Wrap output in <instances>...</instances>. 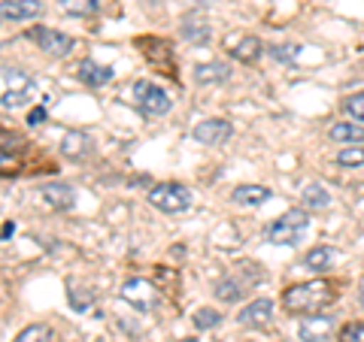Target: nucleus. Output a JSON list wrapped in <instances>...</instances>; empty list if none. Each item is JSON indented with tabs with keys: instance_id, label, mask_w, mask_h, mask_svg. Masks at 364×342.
<instances>
[{
	"instance_id": "obj_9",
	"label": "nucleus",
	"mask_w": 364,
	"mask_h": 342,
	"mask_svg": "<svg viewBox=\"0 0 364 342\" xmlns=\"http://www.w3.org/2000/svg\"><path fill=\"white\" fill-rule=\"evenodd\" d=\"M231 136V124L225 118H203L195 124V140L203 145H222Z\"/></svg>"
},
{
	"instance_id": "obj_29",
	"label": "nucleus",
	"mask_w": 364,
	"mask_h": 342,
	"mask_svg": "<svg viewBox=\"0 0 364 342\" xmlns=\"http://www.w3.org/2000/svg\"><path fill=\"white\" fill-rule=\"evenodd\" d=\"M340 342H364V324H346L340 330Z\"/></svg>"
},
{
	"instance_id": "obj_1",
	"label": "nucleus",
	"mask_w": 364,
	"mask_h": 342,
	"mask_svg": "<svg viewBox=\"0 0 364 342\" xmlns=\"http://www.w3.org/2000/svg\"><path fill=\"white\" fill-rule=\"evenodd\" d=\"M331 285L325 279H313V282H304V285H291V288L282 294V306L289 312H316L318 306H325L331 300Z\"/></svg>"
},
{
	"instance_id": "obj_20",
	"label": "nucleus",
	"mask_w": 364,
	"mask_h": 342,
	"mask_svg": "<svg viewBox=\"0 0 364 342\" xmlns=\"http://www.w3.org/2000/svg\"><path fill=\"white\" fill-rule=\"evenodd\" d=\"M306 267L310 270H328L331 267V260H334V248L331 246H316V248H310L306 252Z\"/></svg>"
},
{
	"instance_id": "obj_15",
	"label": "nucleus",
	"mask_w": 364,
	"mask_h": 342,
	"mask_svg": "<svg viewBox=\"0 0 364 342\" xmlns=\"http://www.w3.org/2000/svg\"><path fill=\"white\" fill-rule=\"evenodd\" d=\"M112 76H116V73H112V67H100L97 61H82V64H79V79H82L85 85H91V88L107 85Z\"/></svg>"
},
{
	"instance_id": "obj_30",
	"label": "nucleus",
	"mask_w": 364,
	"mask_h": 342,
	"mask_svg": "<svg viewBox=\"0 0 364 342\" xmlns=\"http://www.w3.org/2000/svg\"><path fill=\"white\" fill-rule=\"evenodd\" d=\"M43 121H46V109H43V106L31 109V116H28V124H33V128H37V124H43Z\"/></svg>"
},
{
	"instance_id": "obj_10",
	"label": "nucleus",
	"mask_w": 364,
	"mask_h": 342,
	"mask_svg": "<svg viewBox=\"0 0 364 342\" xmlns=\"http://www.w3.org/2000/svg\"><path fill=\"white\" fill-rule=\"evenodd\" d=\"M40 13H43L40 0H4L0 4L4 21H28V18H37Z\"/></svg>"
},
{
	"instance_id": "obj_5",
	"label": "nucleus",
	"mask_w": 364,
	"mask_h": 342,
	"mask_svg": "<svg viewBox=\"0 0 364 342\" xmlns=\"http://www.w3.org/2000/svg\"><path fill=\"white\" fill-rule=\"evenodd\" d=\"M131 97H134V106L140 109L143 116H164V112H170V97H167V91L158 88L155 82H146V79L134 85Z\"/></svg>"
},
{
	"instance_id": "obj_25",
	"label": "nucleus",
	"mask_w": 364,
	"mask_h": 342,
	"mask_svg": "<svg viewBox=\"0 0 364 342\" xmlns=\"http://www.w3.org/2000/svg\"><path fill=\"white\" fill-rule=\"evenodd\" d=\"M222 324V315L215 312V309H198L195 312V327L198 330H213V327H219Z\"/></svg>"
},
{
	"instance_id": "obj_14",
	"label": "nucleus",
	"mask_w": 364,
	"mask_h": 342,
	"mask_svg": "<svg viewBox=\"0 0 364 342\" xmlns=\"http://www.w3.org/2000/svg\"><path fill=\"white\" fill-rule=\"evenodd\" d=\"M270 197H273V194L264 185H237L231 191V200L240 203V206H261V203H267Z\"/></svg>"
},
{
	"instance_id": "obj_28",
	"label": "nucleus",
	"mask_w": 364,
	"mask_h": 342,
	"mask_svg": "<svg viewBox=\"0 0 364 342\" xmlns=\"http://www.w3.org/2000/svg\"><path fill=\"white\" fill-rule=\"evenodd\" d=\"M343 106H346V112H349L352 118L364 124V91H358V94L346 97V104H343Z\"/></svg>"
},
{
	"instance_id": "obj_2",
	"label": "nucleus",
	"mask_w": 364,
	"mask_h": 342,
	"mask_svg": "<svg viewBox=\"0 0 364 342\" xmlns=\"http://www.w3.org/2000/svg\"><path fill=\"white\" fill-rule=\"evenodd\" d=\"M306 227H310V215L304 209H289L267 227V239L273 246H298L306 233Z\"/></svg>"
},
{
	"instance_id": "obj_33",
	"label": "nucleus",
	"mask_w": 364,
	"mask_h": 342,
	"mask_svg": "<svg viewBox=\"0 0 364 342\" xmlns=\"http://www.w3.org/2000/svg\"><path fill=\"white\" fill-rule=\"evenodd\" d=\"M182 342H198V339H182Z\"/></svg>"
},
{
	"instance_id": "obj_3",
	"label": "nucleus",
	"mask_w": 364,
	"mask_h": 342,
	"mask_svg": "<svg viewBox=\"0 0 364 342\" xmlns=\"http://www.w3.org/2000/svg\"><path fill=\"white\" fill-rule=\"evenodd\" d=\"M37 94V82L13 67H4V109H16Z\"/></svg>"
},
{
	"instance_id": "obj_8",
	"label": "nucleus",
	"mask_w": 364,
	"mask_h": 342,
	"mask_svg": "<svg viewBox=\"0 0 364 342\" xmlns=\"http://www.w3.org/2000/svg\"><path fill=\"white\" fill-rule=\"evenodd\" d=\"M331 333H334V318L331 315H306L301 321V327H298L301 342H325Z\"/></svg>"
},
{
	"instance_id": "obj_27",
	"label": "nucleus",
	"mask_w": 364,
	"mask_h": 342,
	"mask_svg": "<svg viewBox=\"0 0 364 342\" xmlns=\"http://www.w3.org/2000/svg\"><path fill=\"white\" fill-rule=\"evenodd\" d=\"M273 58L282 61V64H294L298 61V55H301V45H294V43H286V45H273Z\"/></svg>"
},
{
	"instance_id": "obj_7",
	"label": "nucleus",
	"mask_w": 364,
	"mask_h": 342,
	"mask_svg": "<svg viewBox=\"0 0 364 342\" xmlns=\"http://www.w3.org/2000/svg\"><path fill=\"white\" fill-rule=\"evenodd\" d=\"M31 40H37L40 49L55 55V58H64V55L73 49V40L67 37V33H61V31H52V28H33Z\"/></svg>"
},
{
	"instance_id": "obj_21",
	"label": "nucleus",
	"mask_w": 364,
	"mask_h": 342,
	"mask_svg": "<svg viewBox=\"0 0 364 342\" xmlns=\"http://www.w3.org/2000/svg\"><path fill=\"white\" fill-rule=\"evenodd\" d=\"M195 76H198V82H222L225 76H231V70L225 64H198Z\"/></svg>"
},
{
	"instance_id": "obj_31",
	"label": "nucleus",
	"mask_w": 364,
	"mask_h": 342,
	"mask_svg": "<svg viewBox=\"0 0 364 342\" xmlns=\"http://www.w3.org/2000/svg\"><path fill=\"white\" fill-rule=\"evenodd\" d=\"M13 233H16V224H13V221H6V224H4V239H9Z\"/></svg>"
},
{
	"instance_id": "obj_12",
	"label": "nucleus",
	"mask_w": 364,
	"mask_h": 342,
	"mask_svg": "<svg viewBox=\"0 0 364 342\" xmlns=\"http://www.w3.org/2000/svg\"><path fill=\"white\" fill-rule=\"evenodd\" d=\"M182 37H186L188 43H203L210 40V21L203 13H188L186 18H182Z\"/></svg>"
},
{
	"instance_id": "obj_11",
	"label": "nucleus",
	"mask_w": 364,
	"mask_h": 342,
	"mask_svg": "<svg viewBox=\"0 0 364 342\" xmlns=\"http://www.w3.org/2000/svg\"><path fill=\"white\" fill-rule=\"evenodd\" d=\"M273 318V300L267 297H258L255 303H249L240 309V315H237V321H240L243 327H264L267 321Z\"/></svg>"
},
{
	"instance_id": "obj_19",
	"label": "nucleus",
	"mask_w": 364,
	"mask_h": 342,
	"mask_svg": "<svg viewBox=\"0 0 364 342\" xmlns=\"http://www.w3.org/2000/svg\"><path fill=\"white\" fill-rule=\"evenodd\" d=\"M231 55L237 61H243V64H252V61H258V55H261V40L258 37H243L231 49Z\"/></svg>"
},
{
	"instance_id": "obj_17",
	"label": "nucleus",
	"mask_w": 364,
	"mask_h": 342,
	"mask_svg": "<svg viewBox=\"0 0 364 342\" xmlns=\"http://www.w3.org/2000/svg\"><path fill=\"white\" fill-rule=\"evenodd\" d=\"M301 200H304V209H325L328 203H331V194H328L325 185H304L301 191Z\"/></svg>"
},
{
	"instance_id": "obj_24",
	"label": "nucleus",
	"mask_w": 364,
	"mask_h": 342,
	"mask_svg": "<svg viewBox=\"0 0 364 342\" xmlns=\"http://www.w3.org/2000/svg\"><path fill=\"white\" fill-rule=\"evenodd\" d=\"M215 297L225 300V303H234V300H240V285L231 282V279H222L219 285H215Z\"/></svg>"
},
{
	"instance_id": "obj_16",
	"label": "nucleus",
	"mask_w": 364,
	"mask_h": 342,
	"mask_svg": "<svg viewBox=\"0 0 364 342\" xmlns=\"http://www.w3.org/2000/svg\"><path fill=\"white\" fill-rule=\"evenodd\" d=\"M328 136H331L334 143H364V128L361 124H352V121H340L334 124L331 131H328Z\"/></svg>"
},
{
	"instance_id": "obj_26",
	"label": "nucleus",
	"mask_w": 364,
	"mask_h": 342,
	"mask_svg": "<svg viewBox=\"0 0 364 342\" xmlns=\"http://www.w3.org/2000/svg\"><path fill=\"white\" fill-rule=\"evenodd\" d=\"M337 164L340 167H361L364 164V149H355V145H349V149H340L337 152Z\"/></svg>"
},
{
	"instance_id": "obj_4",
	"label": "nucleus",
	"mask_w": 364,
	"mask_h": 342,
	"mask_svg": "<svg viewBox=\"0 0 364 342\" xmlns=\"http://www.w3.org/2000/svg\"><path fill=\"white\" fill-rule=\"evenodd\" d=\"M149 203H152L155 209L176 215V212H186L188 209L191 194H188L186 185H179V182H161V185H155L149 191Z\"/></svg>"
},
{
	"instance_id": "obj_18",
	"label": "nucleus",
	"mask_w": 364,
	"mask_h": 342,
	"mask_svg": "<svg viewBox=\"0 0 364 342\" xmlns=\"http://www.w3.org/2000/svg\"><path fill=\"white\" fill-rule=\"evenodd\" d=\"M88 145H91V140H88V133H82V131H70L61 140V152L67 155V158H82L85 152H88Z\"/></svg>"
},
{
	"instance_id": "obj_23",
	"label": "nucleus",
	"mask_w": 364,
	"mask_h": 342,
	"mask_svg": "<svg viewBox=\"0 0 364 342\" xmlns=\"http://www.w3.org/2000/svg\"><path fill=\"white\" fill-rule=\"evenodd\" d=\"M64 13L70 16H95L97 13V0H61Z\"/></svg>"
},
{
	"instance_id": "obj_6",
	"label": "nucleus",
	"mask_w": 364,
	"mask_h": 342,
	"mask_svg": "<svg viewBox=\"0 0 364 342\" xmlns=\"http://www.w3.org/2000/svg\"><path fill=\"white\" fill-rule=\"evenodd\" d=\"M122 300L131 303L140 312H149L158 306V288L149 279H128L122 285Z\"/></svg>"
},
{
	"instance_id": "obj_13",
	"label": "nucleus",
	"mask_w": 364,
	"mask_h": 342,
	"mask_svg": "<svg viewBox=\"0 0 364 342\" xmlns=\"http://www.w3.org/2000/svg\"><path fill=\"white\" fill-rule=\"evenodd\" d=\"M40 194L46 197V203H49L52 209H70L76 203V194L70 185H58V182H52V185H43Z\"/></svg>"
},
{
	"instance_id": "obj_32",
	"label": "nucleus",
	"mask_w": 364,
	"mask_h": 342,
	"mask_svg": "<svg viewBox=\"0 0 364 342\" xmlns=\"http://www.w3.org/2000/svg\"><path fill=\"white\" fill-rule=\"evenodd\" d=\"M361 309H364V291H361Z\"/></svg>"
},
{
	"instance_id": "obj_22",
	"label": "nucleus",
	"mask_w": 364,
	"mask_h": 342,
	"mask_svg": "<svg viewBox=\"0 0 364 342\" xmlns=\"http://www.w3.org/2000/svg\"><path fill=\"white\" fill-rule=\"evenodd\" d=\"M13 342H52V327L49 324H31L25 327Z\"/></svg>"
}]
</instances>
